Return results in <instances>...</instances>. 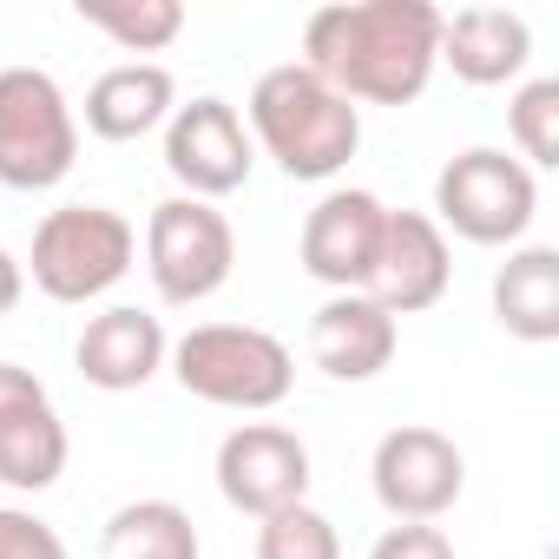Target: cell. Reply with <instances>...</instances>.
Instances as JSON below:
<instances>
[{
	"label": "cell",
	"mask_w": 559,
	"mask_h": 559,
	"mask_svg": "<svg viewBox=\"0 0 559 559\" xmlns=\"http://www.w3.org/2000/svg\"><path fill=\"white\" fill-rule=\"evenodd\" d=\"M533 217H539V178L500 145H467L435 178V224L467 237V243L513 250L533 230Z\"/></svg>",
	"instance_id": "8992f818"
},
{
	"label": "cell",
	"mask_w": 559,
	"mask_h": 559,
	"mask_svg": "<svg viewBox=\"0 0 559 559\" xmlns=\"http://www.w3.org/2000/svg\"><path fill=\"white\" fill-rule=\"evenodd\" d=\"M165 171L185 185V198H204V204L243 191L250 171H257V145H250L243 112L217 93L178 106L165 119Z\"/></svg>",
	"instance_id": "9c48e42d"
},
{
	"label": "cell",
	"mask_w": 559,
	"mask_h": 559,
	"mask_svg": "<svg viewBox=\"0 0 559 559\" xmlns=\"http://www.w3.org/2000/svg\"><path fill=\"white\" fill-rule=\"evenodd\" d=\"M165 356H171V336H165V323H158L152 310H139V304L99 310V317L80 330V343H73L80 376H86L93 389H106V395L145 389V382L165 369Z\"/></svg>",
	"instance_id": "5bb4252c"
},
{
	"label": "cell",
	"mask_w": 559,
	"mask_h": 559,
	"mask_svg": "<svg viewBox=\"0 0 559 559\" xmlns=\"http://www.w3.org/2000/svg\"><path fill=\"white\" fill-rule=\"evenodd\" d=\"M257 559H343V533L310 500L257 520Z\"/></svg>",
	"instance_id": "7402d4cb"
},
{
	"label": "cell",
	"mask_w": 559,
	"mask_h": 559,
	"mask_svg": "<svg viewBox=\"0 0 559 559\" xmlns=\"http://www.w3.org/2000/svg\"><path fill=\"white\" fill-rule=\"evenodd\" d=\"M507 132L526 171H552L559 165V80H526L507 99Z\"/></svg>",
	"instance_id": "44dd1931"
},
{
	"label": "cell",
	"mask_w": 559,
	"mask_h": 559,
	"mask_svg": "<svg viewBox=\"0 0 559 559\" xmlns=\"http://www.w3.org/2000/svg\"><path fill=\"white\" fill-rule=\"evenodd\" d=\"M454 284V250H448V230L428 217V211H389L382 224V250H376V270H369V290L395 323L402 317H421L448 297Z\"/></svg>",
	"instance_id": "7c38bea8"
},
{
	"label": "cell",
	"mask_w": 559,
	"mask_h": 559,
	"mask_svg": "<svg viewBox=\"0 0 559 559\" xmlns=\"http://www.w3.org/2000/svg\"><path fill=\"white\" fill-rule=\"evenodd\" d=\"M99 559H204V539H198V520L152 493V500H126L106 533H99Z\"/></svg>",
	"instance_id": "d6986e66"
},
{
	"label": "cell",
	"mask_w": 559,
	"mask_h": 559,
	"mask_svg": "<svg viewBox=\"0 0 559 559\" xmlns=\"http://www.w3.org/2000/svg\"><path fill=\"white\" fill-rule=\"evenodd\" d=\"M80 21L106 40H119L126 53H165L185 34V8L178 0H80Z\"/></svg>",
	"instance_id": "ffe728a7"
},
{
	"label": "cell",
	"mask_w": 559,
	"mask_h": 559,
	"mask_svg": "<svg viewBox=\"0 0 559 559\" xmlns=\"http://www.w3.org/2000/svg\"><path fill=\"white\" fill-rule=\"evenodd\" d=\"M243 126H250V145L276 158V171L304 178V185H330L362 152V106H349L304 60H284V67L257 73Z\"/></svg>",
	"instance_id": "7a4b0ae2"
},
{
	"label": "cell",
	"mask_w": 559,
	"mask_h": 559,
	"mask_svg": "<svg viewBox=\"0 0 559 559\" xmlns=\"http://www.w3.org/2000/svg\"><path fill=\"white\" fill-rule=\"evenodd\" d=\"M304 67L349 106H408L441 67V8L428 0H343L304 21Z\"/></svg>",
	"instance_id": "6da1fadb"
},
{
	"label": "cell",
	"mask_w": 559,
	"mask_h": 559,
	"mask_svg": "<svg viewBox=\"0 0 559 559\" xmlns=\"http://www.w3.org/2000/svg\"><path fill=\"white\" fill-rule=\"evenodd\" d=\"M395 343H402V323L362 290L323 297L310 317V362L330 382H376L395 362Z\"/></svg>",
	"instance_id": "4fadbf2b"
},
{
	"label": "cell",
	"mask_w": 559,
	"mask_h": 559,
	"mask_svg": "<svg viewBox=\"0 0 559 559\" xmlns=\"http://www.w3.org/2000/svg\"><path fill=\"white\" fill-rule=\"evenodd\" d=\"M21 290H27V270H21V257H14L8 243H0V317H14Z\"/></svg>",
	"instance_id": "484cf974"
},
{
	"label": "cell",
	"mask_w": 559,
	"mask_h": 559,
	"mask_svg": "<svg viewBox=\"0 0 559 559\" xmlns=\"http://www.w3.org/2000/svg\"><path fill=\"white\" fill-rule=\"evenodd\" d=\"M369 487L389 507V520H428L435 526L467 493V454L454 448V435H441L428 421H402L376 441Z\"/></svg>",
	"instance_id": "ba28073f"
},
{
	"label": "cell",
	"mask_w": 559,
	"mask_h": 559,
	"mask_svg": "<svg viewBox=\"0 0 559 559\" xmlns=\"http://www.w3.org/2000/svg\"><path fill=\"white\" fill-rule=\"evenodd\" d=\"M533 60V27L513 8L441 14V67L467 86H513Z\"/></svg>",
	"instance_id": "9a60e30c"
},
{
	"label": "cell",
	"mask_w": 559,
	"mask_h": 559,
	"mask_svg": "<svg viewBox=\"0 0 559 559\" xmlns=\"http://www.w3.org/2000/svg\"><path fill=\"white\" fill-rule=\"evenodd\" d=\"M145 270H152V290L178 310L217 297L230 284V270H237V230L217 204L204 198H165L152 204L145 217Z\"/></svg>",
	"instance_id": "52a82bcc"
},
{
	"label": "cell",
	"mask_w": 559,
	"mask_h": 559,
	"mask_svg": "<svg viewBox=\"0 0 559 559\" xmlns=\"http://www.w3.org/2000/svg\"><path fill=\"white\" fill-rule=\"evenodd\" d=\"M80 158L73 99L47 67H0V185L53 191Z\"/></svg>",
	"instance_id": "5b68a950"
},
{
	"label": "cell",
	"mask_w": 559,
	"mask_h": 559,
	"mask_svg": "<svg viewBox=\"0 0 559 559\" xmlns=\"http://www.w3.org/2000/svg\"><path fill=\"white\" fill-rule=\"evenodd\" d=\"M369 559H454V539L441 526H428V520H395L369 546Z\"/></svg>",
	"instance_id": "cb8c5ba5"
},
{
	"label": "cell",
	"mask_w": 559,
	"mask_h": 559,
	"mask_svg": "<svg viewBox=\"0 0 559 559\" xmlns=\"http://www.w3.org/2000/svg\"><path fill=\"white\" fill-rule=\"evenodd\" d=\"M34 402H53L47 382L21 362H0V415H14V408H34Z\"/></svg>",
	"instance_id": "d4e9b609"
},
{
	"label": "cell",
	"mask_w": 559,
	"mask_h": 559,
	"mask_svg": "<svg viewBox=\"0 0 559 559\" xmlns=\"http://www.w3.org/2000/svg\"><path fill=\"white\" fill-rule=\"evenodd\" d=\"M165 362L185 395L211 408H237V415H263L297 389V362L284 336H270L257 323H198L171 343Z\"/></svg>",
	"instance_id": "3957f363"
},
{
	"label": "cell",
	"mask_w": 559,
	"mask_h": 559,
	"mask_svg": "<svg viewBox=\"0 0 559 559\" xmlns=\"http://www.w3.org/2000/svg\"><path fill=\"white\" fill-rule=\"evenodd\" d=\"M132 257H139L132 217H119L112 204H60V211L40 217L34 257L21 270L53 304H93L132 270Z\"/></svg>",
	"instance_id": "277c9868"
},
{
	"label": "cell",
	"mask_w": 559,
	"mask_h": 559,
	"mask_svg": "<svg viewBox=\"0 0 559 559\" xmlns=\"http://www.w3.org/2000/svg\"><path fill=\"white\" fill-rule=\"evenodd\" d=\"M217 493L250 513L270 520L297 500H310V448L297 428H276V421H243L217 441Z\"/></svg>",
	"instance_id": "30bf717a"
},
{
	"label": "cell",
	"mask_w": 559,
	"mask_h": 559,
	"mask_svg": "<svg viewBox=\"0 0 559 559\" xmlns=\"http://www.w3.org/2000/svg\"><path fill=\"white\" fill-rule=\"evenodd\" d=\"M493 323L513 343H559V250L513 243L493 270Z\"/></svg>",
	"instance_id": "e0dca14e"
},
{
	"label": "cell",
	"mask_w": 559,
	"mask_h": 559,
	"mask_svg": "<svg viewBox=\"0 0 559 559\" xmlns=\"http://www.w3.org/2000/svg\"><path fill=\"white\" fill-rule=\"evenodd\" d=\"M67 454H73V441H67V421L53 415V402L0 415V487L47 493L67 474Z\"/></svg>",
	"instance_id": "ac0fdd59"
},
{
	"label": "cell",
	"mask_w": 559,
	"mask_h": 559,
	"mask_svg": "<svg viewBox=\"0 0 559 559\" xmlns=\"http://www.w3.org/2000/svg\"><path fill=\"white\" fill-rule=\"evenodd\" d=\"M382 224H389V204L362 185H336L310 204L304 217V237H297V263L304 276L330 297L343 290H369V270H376V250H382Z\"/></svg>",
	"instance_id": "8fae6325"
},
{
	"label": "cell",
	"mask_w": 559,
	"mask_h": 559,
	"mask_svg": "<svg viewBox=\"0 0 559 559\" xmlns=\"http://www.w3.org/2000/svg\"><path fill=\"white\" fill-rule=\"evenodd\" d=\"M178 112V80L158 60H119L86 86V132L106 145H132Z\"/></svg>",
	"instance_id": "2e32d148"
},
{
	"label": "cell",
	"mask_w": 559,
	"mask_h": 559,
	"mask_svg": "<svg viewBox=\"0 0 559 559\" xmlns=\"http://www.w3.org/2000/svg\"><path fill=\"white\" fill-rule=\"evenodd\" d=\"M0 559H73L60 526L34 507H0Z\"/></svg>",
	"instance_id": "603a6c76"
}]
</instances>
